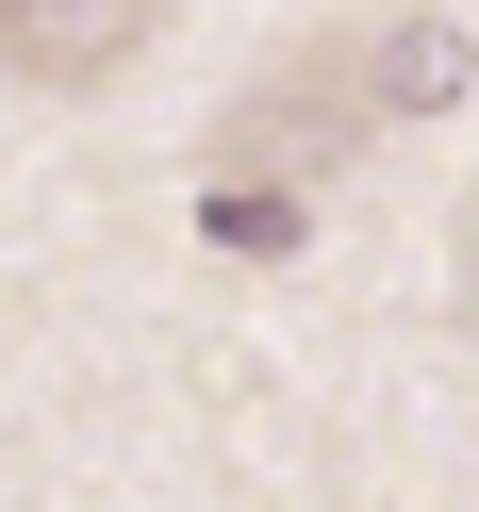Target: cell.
<instances>
[{
    "label": "cell",
    "mask_w": 479,
    "mask_h": 512,
    "mask_svg": "<svg viewBox=\"0 0 479 512\" xmlns=\"http://www.w3.org/2000/svg\"><path fill=\"white\" fill-rule=\"evenodd\" d=\"M463 83V50L430 34V17H380V34H331L314 67H281L265 100L215 133V166H232V232H298V199L347 166V149L380 133V116H413V100H446Z\"/></svg>",
    "instance_id": "6da1fadb"
},
{
    "label": "cell",
    "mask_w": 479,
    "mask_h": 512,
    "mask_svg": "<svg viewBox=\"0 0 479 512\" xmlns=\"http://www.w3.org/2000/svg\"><path fill=\"white\" fill-rule=\"evenodd\" d=\"M149 17L166 0H0V67L17 83H116L149 50Z\"/></svg>",
    "instance_id": "7a4b0ae2"
}]
</instances>
